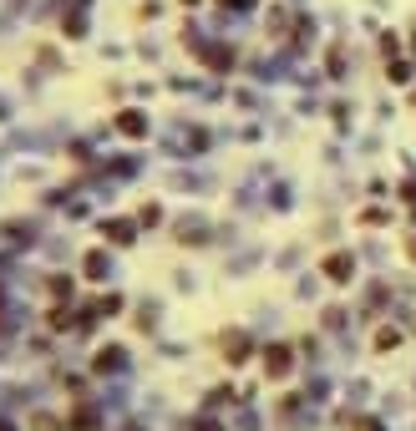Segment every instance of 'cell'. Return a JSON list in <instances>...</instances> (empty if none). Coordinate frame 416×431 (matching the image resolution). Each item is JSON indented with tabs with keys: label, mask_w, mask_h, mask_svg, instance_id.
Masks as SVG:
<instances>
[{
	"label": "cell",
	"mask_w": 416,
	"mask_h": 431,
	"mask_svg": "<svg viewBox=\"0 0 416 431\" xmlns=\"http://www.w3.org/2000/svg\"><path fill=\"white\" fill-rule=\"evenodd\" d=\"M320 269H325V279L345 285V279L356 274V259H350V254H325V259H320Z\"/></svg>",
	"instance_id": "cell-1"
},
{
	"label": "cell",
	"mask_w": 416,
	"mask_h": 431,
	"mask_svg": "<svg viewBox=\"0 0 416 431\" xmlns=\"http://www.w3.org/2000/svg\"><path fill=\"white\" fill-rule=\"evenodd\" d=\"M264 371L279 381V376H290V350H284V345H274V350L264 355Z\"/></svg>",
	"instance_id": "cell-2"
},
{
	"label": "cell",
	"mask_w": 416,
	"mask_h": 431,
	"mask_svg": "<svg viewBox=\"0 0 416 431\" xmlns=\"http://www.w3.org/2000/svg\"><path fill=\"white\" fill-rule=\"evenodd\" d=\"M117 132H122V137H142V132H147V122H142L137 112H122V117H117Z\"/></svg>",
	"instance_id": "cell-3"
},
{
	"label": "cell",
	"mask_w": 416,
	"mask_h": 431,
	"mask_svg": "<svg viewBox=\"0 0 416 431\" xmlns=\"http://www.w3.org/2000/svg\"><path fill=\"white\" fill-rule=\"evenodd\" d=\"M107 239H112V244H133V224H107Z\"/></svg>",
	"instance_id": "cell-4"
},
{
	"label": "cell",
	"mask_w": 416,
	"mask_h": 431,
	"mask_svg": "<svg viewBox=\"0 0 416 431\" xmlns=\"http://www.w3.org/2000/svg\"><path fill=\"white\" fill-rule=\"evenodd\" d=\"M102 269H107V259H102V249H92V254H86V274L102 279Z\"/></svg>",
	"instance_id": "cell-5"
},
{
	"label": "cell",
	"mask_w": 416,
	"mask_h": 431,
	"mask_svg": "<svg viewBox=\"0 0 416 431\" xmlns=\"http://www.w3.org/2000/svg\"><path fill=\"white\" fill-rule=\"evenodd\" d=\"M391 345H401V330H376V350H391Z\"/></svg>",
	"instance_id": "cell-6"
},
{
	"label": "cell",
	"mask_w": 416,
	"mask_h": 431,
	"mask_svg": "<svg viewBox=\"0 0 416 431\" xmlns=\"http://www.w3.org/2000/svg\"><path fill=\"white\" fill-rule=\"evenodd\" d=\"M411 259H416V244H411Z\"/></svg>",
	"instance_id": "cell-7"
}]
</instances>
